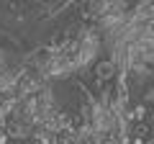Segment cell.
I'll return each instance as SVG.
<instances>
[{
  "label": "cell",
  "instance_id": "cell-2",
  "mask_svg": "<svg viewBox=\"0 0 154 144\" xmlns=\"http://www.w3.org/2000/svg\"><path fill=\"white\" fill-rule=\"evenodd\" d=\"M144 116H146V105H144V103H139V105H136V111H134V118H136V121L141 124V118H144Z\"/></svg>",
  "mask_w": 154,
  "mask_h": 144
},
{
  "label": "cell",
  "instance_id": "cell-1",
  "mask_svg": "<svg viewBox=\"0 0 154 144\" xmlns=\"http://www.w3.org/2000/svg\"><path fill=\"white\" fill-rule=\"evenodd\" d=\"M113 75H116V64H113V62L105 59V62H98V64H95V77H98V80L105 83V80H110Z\"/></svg>",
  "mask_w": 154,
  "mask_h": 144
}]
</instances>
